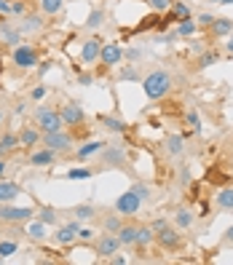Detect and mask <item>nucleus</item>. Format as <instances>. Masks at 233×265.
Segmentation results:
<instances>
[{
  "mask_svg": "<svg viewBox=\"0 0 233 265\" xmlns=\"http://www.w3.org/2000/svg\"><path fill=\"white\" fill-rule=\"evenodd\" d=\"M129 190H134V193H137V196L142 198V201H150V198H153V193H150V188H147L145 182H134Z\"/></svg>",
  "mask_w": 233,
  "mask_h": 265,
  "instance_id": "38",
  "label": "nucleus"
},
{
  "mask_svg": "<svg viewBox=\"0 0 233 265\" xmlns=\"http://www.w3.org/2000/svg\"><path fill=\"white\" fill-rule=\"evenodd\" d=\"M54 158H57V153L49 150V147H43V150H35L30 155V163H33V166H49V163H54Z\"/></svg>",
  "mask_w": 233,
  "mask_h": 265,
  "instance_id": "16",
  "label": "nucleus"
},
{
  "mask_svg": "<svg viewBox=\"0 0 233 265\" xmlns=\"http://www.w3.org/2000/svg\"><path fill=\"white\" fill-rule=\"evenodd\" d=\"M214 204L220 209H225V212H233V188H222L214 196Z\"/></svg>",
  "mask_w": 233,
  "mask_h": 265,
  "instance_id": "20",
  "label": "nucleus"
},
{
  "mask_svg": "<svg viewBox=\"0 0 233 265\" xmlns=\"http://www.w3.org/2000/svg\"><path fill=\"white\" fill-rule=\"evenodd\" d=\"M209 3H220V0H209Z\"/></svg>",
  "mask_w": 233,
  "mask_h": 265,
  "instance_id": "58",
  "label": "nucleus"
},
{
  "mask_svg": "<svg viewBox=\"0 0 233 265\" xmlns=\"http://www.w3.org/2000/svg\"><path fill=\"white\" fill-rule=\"evenodd\" d=\"M38 142H41V134H38L35 129H22V134H19V145H25V147H35Z\"/></svg>",
  "mask_w": 233,
  "mask_h": 265,
  "instance_id": "24",
  "label": "nucleus"
},
{
  "mask_svg": "<svg viewBox=\"0 0 233 265\" xmlns=\"http://www.w3.org/2000/svg\"><path fill=\"white\" fill-rule=\"evenodd\" d=\"M198 30V25L193 19H185V22H180V27H177V35L180 38H188V35H193Z\"/></svg>",
  "mask_w": 233,
  "mask_h": 265,
  "instance_id": "34",
  "label": "nucleus"
},
{
  "mask_svg": "<svg viewBox=\"0 0 233 265\" xmlns=\"http://www.w3.org/2000/svg\"><path fill=\"white\" fill-rule=\"evenodd\" d=\"M27 236L33 238V241H46V236H49V233H46V225H43L41 220H35V222L27 228Z\"/></svg>",
  "mask_w": 233,
  "mask_h": 265,
  "instance_id": "27",
  "label": "nucleus"
},
{
  "mask_svg": "<svg viewBox=\"0 0 233 265\" xmlns=\"http://www.w3.org/2000/svg\"><path fill=\"white\" fill-rule=\"evenodd\" d=\"M220 3H222V6H233V0H220Z\"/></svg>",
  "mask_w": 233,
  "mask_h": 265,
  "instance_id": "56",
  "label": "nucleus"
},
{
  "mask_svg": "<svg viewBox=\"0 0 233 265\" xmlns=\"http://www.w3.org/2000/svg\"><path fill=\"white\" fill-rule=\"evenodd\" d=\"M11 14H25V3H11Z\"/></svg>",
  "mask_w": 233,
  "mask_h": 265,
  "instance_id": "49",
  "label": "nucleus"
},
{
  "mask_svg": "<svg viewBox=\"0 0 233 265\" xmlns=\"http://www.w3.org/2000/svg\"><path fill=\"white\" fill-rule=\"evenodd\" d=\"M180 182H182V185H188V182H190V171H188V169H182V171H180Z\"/></svg>",
  "mask_w": 233,
  "mask_h": 265,
  "instance_id": "48",
  "label": "nucleus"
},
{
  "mask_svg": "<svg viewBox=\"0 0 233 265\" xmlns=\"http://www.w3.org/2000/svg\"><path fill=\"white\" fill-rule=\"evenodd\" d=\"M19 190L22 188L17 182H3V180H0V204H11V201L19 196Z\"/></svg>",
  "mask_w": 233,
  "mask_h": 265,
  "instance_id": "15",
  "label": "nucleus"
},
{
  "mask_svg": "<svg viewBox=\"0 0 233 265\" xmlns=\"http://www.w3.org/2000/svg\"><path fill=\"white\" fill-rule=\"evenodd\" d=\"M147 3H150L153 11H166V9H172L174 0H147Z\"/></svg>",
  "mask_w": 233,
  "mask_h": 265,
  "instance_id": "41",
  "label": "nucleus"
},
{
  "mask_svg": "<svg viewBox=\"0 0 233 265\" xmlns=\"http://www.w3.org/2000/svg\"><path fill=\"white\" fill-rule=\"evenodd\" d=\"M121 249V238L115 236V233H102L97 241H94V252L99 254V257H110V254H115Z\"/></svg>",
  "mask_w": 233,
  "mask_h": 265,
  "instance_id": "8",
  "label": "nucleus"
},
{
  "mask_svg": "<svg viewBox=\"0 0 233 265\" xmlns=\"http://www.w3.org/2000/svg\"><path fill=\"white\" fill-rule=\"evenodd\" d=\"M17 252V241H0V257H11Z\"/></svg>",
  "mask_w": 233,
  "mask_h": 265,
  "instance_id": "40",
  "label": "nucleus"
},
{
  "mask_svg": "<svg viewBox=\"0 0 233 265\" xmlns=\"http://www.w3.org/2000/svg\"><path fill=\"white\" fill-rule=\"evenodd\" d=\"M3 118H6V113H3V107H0V123H3Z\"/></svg>",
  "mask_w": 233,
  "mask_h": 265,
  "instance_id": "57",
  "label": "nucleus"
},
{
  "mask_svg": "<svg viewBox=\"0 0 233 265\" xmlns=\"http://www.w3.org/2000/svg\"><path fill=\"white\" fill-rule=\"evenodd\" d=\"M185 123L190 126L193 134H198V131H201V115H198V110H188V113H185Z\"/></svg>",
  "mask_w": 233,
  "mask_h": 265,
  "instance_id": "32",
  "label": "nucleus"
},
{
  "mask_svg": "<svg viewBox=\"0 0 233 265\" xmlns=\"http://www.w3.org/2000/svg\"><path fill=\"white\" fill-rule=\"evenodd\" d=\"M222 244H225V246H233V225H230L228 230H225V238H222Z\"/></svg>",
  "mask_w": 233,
  "mask_h": 265,
  "instance_id": "46",
  "label": "nucleus"
},
{
  "mask_svg": "<svg viewBox=\"0 0 233 265\" xmlns=\"http://www.w3.org/2000/svg\"><path fill=\"white\" fill-rule=\"evenodd\" d=\"M78 238H81V241H91V238H94V230L81 228V230H78Z\"/></svg>",
  "mask_w": 233,
  "mask_h": 265,
  "instance_id": "44",
  "label": "nucleus"
},
{
  "mask_svg": "<svg viewBox=\"0 0 233 265\" xmlns=\"http://www.w3.org/2000/svg\"><path fill=\"white\" fill-rule=\"evenodd\" d=\"M155 241H158V244L164 246V249H180V244H182L180 233L172 230L169 225H164L161 230H155Z\"/></svg>",
  "mask_w": 233,
  "mask_h": 265,
  "instance_id": "10",
  "label": "nucleus"
},
{
  "mask_svg": "<svg viewBox=\"0 0 233 265\" xmlns=\"http://www.w3.org/2000/svg\"><path fill=\"white\" fill-rule=\"evenodd\" d=\"M0 11H3V14H11V3H9V0H0Z\"/></svg>",
  "mask_w": 233,
  "mask_h": 265,
  "instance_id": "50",
  "label": "nucleus"
},
{
  "mask_svg": "<svg viewBox=\"0 0 233 265\" xmlns=\"http://www.w3.org/2000/svg\"><path fill=\"white\" fill-rule=\"evenodd\" d=\"M0 41H6L9 46L17 49V46L22 43V33H19V30H11L9 25H0Z\"/></svg>",
  "mask_w": 233,
  "mask_h": 265,
  "instance_id": "19",
  "label": "nucleus"
},
{
  "mask_svg": "<svg viewBox=\"0 0 233 265\" xmlns=\"http://www.w3.org/2000/svg\"><path fill=\"white\" fill-rule=\"evenodd\" d=\"M214 62H220V54L217 51H204L198 57V70H206V67H212Z\"/></svg>",
  "mask_w": 233,
  "mask_h": 265,
  "instance_id": "31",
  "label": "nucleus"
},
{
  "mask_svg": "<svg viewBox=\"0 0 233 265\" xmlns=\"http://www.w3.org/2000/svg\"><path fill=\"white\" fill-rule=\"evenodd\" d=\"M155 241V230L153 228H137V244L134 246H150Z\"/></svg>",
  "mask_w": 233,
  "mask_h": 265,
  "instance_id": "26",
  "label": "nucleus"
},
{
  "mask_svg": "<svg viewBox=\"0 0 233 265\" xmlns=\"http://www.w3.org/2000/svg\"><path fill=\"white\" fill-rule=\"evenodd\" d=\"M38 62H41V57H38V49H33V46L19 43L17 49H14V65H17L19 70L38 67Z\"/></svg>",
  "mask_w": 233,
  "mask_h": 265,
  "instance_id": "5",
  "label": "nucleus"
},
{
  "mask_svg": "<svg viewBox=\"0 0 233 265\" xmlns=\"http://www.w3.org/2000/svg\"><path fill=\"white\" fill-rule=\"evenodd\" d=\"M6 169H9V163H6V158H0V180H3V174H6Z\"/></svg>",
  "mask_w": 233,
  "mask_h": 265,
  "instance_id": "53",
  "label": "nucleus"
},
{
  "mask_svg": "<svg viewBox=\"0 0 233 265\" xmlns=\"http://www.w3.org/2000/svg\"><path fill=\"white\" fill-rule=\"evenodd\" d=\"M212 22H214V17H212V14H201V17H198V25H204V27H209Z\"/></svg>",
  "mask_w": 233,
  "mask_h": 265,
  "instance_id": "45",
  "label": "nucleus"
},
{
  "mask_svg": "<svg viewBox=\"0 0 233 265\" xmlns=\"http://www.w3.org/2000/svg\"><path fill=\"white\" fill-rule=\"evenodd\" d=\"M182 150H185L182 134H169V137H166V153H169V155H182Z\"/></svg>",
  "mask_w": 233,
  "mask_h": 265,
  "instance_id": "21",
  "label": "nucleus"
},
{
  "mask_svg": "<svg viewBox=\"0 0 233 265\" xmlns=\"http://www.w3.org/2000/svg\"><path fill=\"white\" fill-rule=\"evenodd\" d=\"M59 118L65 126H81L83 121H86V110H83L78 102H65L59 107Z\"/></svg>",
  "mask_w": 233,
  "mask_h": 265,
  "instance_id": "7",
  "label": "nucleus"
},
{
  "mask_svg": "<svg viewBox=\"0 0 233 265\" xmlns=\"http://www.w3.org/2000/svg\"><path fill=\"white\" fill-rule=\"evenodd\" d=\"M78 230H81V220L75 217L73 222L62 225V228L54 233V238H57V244H65V246H67V244H73V241L78 238Z\"/></svg>",
  "mask_w": 233,
  "mask_h": 265,
  "instance_id": "11",
  "label": "nucleus"
},
{
  "mask_svg": "<svg viewBox=\"0 0 233 265\" xmlns=\"http://www.w3.org/2000/svg\"><path fill=\"white\" fill-rule=\"evenodd\" d=\"M174 222L180 225V228H190V225H193V212H190V209H177Z\"/></svg>",
  "mask_w": 233,
  "mask_h": 265,
  "instance_id": "30",
  "label": "nucleus"
},
{
  "mask_svg": "<svg viewBox=\"0 0 233 265\" xmlns=\"http://www.w3.org/2000/svg\"><path fill=\"white\" fill-rule=\"evenodd\" d=\"M172 86H174V81L166 70H153V73H147L142 78V91L147 99H164L172 91Z\"/></svg>",
  "mask_w": 233,
  "mask_h": 265,
  "instance_id": "1",
  "label": "nucleus"
},
{
  "mask_svg": "<svg viewBox=\"0 0 233 265\" xmlns=\"http://www.w3.org/2000/svg\"><path fill=\"white\" fill-rule=\"evenodd\" d=\"M164 225H166V220H155V222L150 225V228H153V230H161V228H164Z\"/></svg>",
  "mask_w": 233,
  "mask_h": 265,
  "instance_id": "52",
  "label": "nucleus"
},
{
  "mask_svg": "<svg viewBox=\"0 0 233 265\" xmlns=\"http://www.w3.org/2000/svg\"><path fill=\"white\" fill-rule=\"evenodd\" d=\"M33 209L30 206H11V204H0V222H11V225H17V222H27V220H33Z\"/></svg>",
  "mask_w": 233,
  "mask_h": 265,
  "instance_id": "4",
  "label": "nucleus"
},
{
  "mask_svg": "<svg viewBox=\"0 0 233 265\" xmlns=\"http://www.w3.org/2000/svg\"><path fill=\"white\" fill-rule=\"evenodd\" d=\"M99 158H102L105 166H121L123 161H126V150H123V145H110V147H102L99 150Z\"/></svg>",
  "mask_w": 233,
  "mask_h": 265,
  "instance_id": "9",
  "label": "nucleus"
},
{
  "mask_svg": "<svg viewBox=\"0 0 233 265\" xmlns=\"http://www.w3.org/2000/svg\"><path fill=\"white\" fill-rule=\"evenodd\" d=\"M102 147H105V142H86L83 147H78V150H75V158L78 161H89L91 155H99Z\"/></svg>",
  "mask_w": 233,
  "mask_h": 265,
  "instance_id": "17",
  "label": "nucleus"
},
{
  "mask_svg": "<svg viewBox=\"0 0 233 265\" xmlns=\"http://www.w3.org/2000/svg\"><path fill=\"white\" fill-rule=\"evenodd\" d=\"M35 121H38V126L43 129V134H49V131H59L65 123H62V118H59V110H51V107H46V105H41L35 110Z\"/></svg>",
  "mask_w": 233,
  "mask_h": 265,
  "instance_id": "2",
  "label": "nucleus"
},
{
  "mask_svg": "<svg viewBox=\"0 0 233 265\" xmlns=\"http://www.w3.org/2000/svg\"><path fill=\"white\" fill-rule=\"evenodd\" d=\"M38 3H41V11L43 14H57L65 0H38Z\"/></svg>",
  "mask_w": 233,
  "mask_h": 265,
  "instance_id": "36",
  "label": "nucleus"
},
{
  "mask_svg": "<svg viewBox=\"0 0 233 265\" xmlns=\"http://www.w3.org/2000/svg\"><path fill=\"white\" fill-rule=\"evenodd\" d=\"M172 17L177 22H185V19H190V9L185 3H172Z\"/></svg>",
  "mask_w": 233,
  "mask_h": 265,
  "instance_id": "33",
  "label": "nucleus"
},
{
  "mask_svg": "<svg viewBox=\"0 0 233 265\" xmlns=\"http://www.w3.org/2000/svg\"><path fill=\"white\" fill-rule=\"evenodd\" d=\"M19 145V134H3L0 137V158H6L11 150H17Z\"/></svg>",
  "mask_w": 233,
  "mask_h": 265,
  "instance_id": "23",
  "label": "nucleus"
},
{
  "mask_svg": "<svg viewBox=\"0 0 233 265\" xmlns=\"http://www.w3.org/2000/svg\"><path fill=\"white\" fill-rule=\"evenodd\" d=\"M94 174V169H70L67 171V180H89V177Z\"/></svg>",
  "mask_w": 233,
  "mask_h": 265,
  "instance_id": "37",
  "label": "nucleus"
},
{
  "mask_svg": "<svg viewBox=\"0 0 233 265\" xmlns=\"http://www.w3.org/2000/svg\"><path fill=\"white\" fill-rule=\"evenodd\" d=\"M121 81H139V73L134 67H123L121 70Z\"/></svg>",
  "mask_w": 233,
  "mask_h": 265,
  "instance_id": "42",
  "label": "nucleus"
},
{
  "mask_svg": "<svg viewBox=\"0 0 233 265\" xmlns=\"http://www.w3.org/2000/svg\"><path fill=\"white\" fill-rule=\"evenodd\" d=\"M126 57H129V59H137V57H139V51H137V49H129V51H126Z\"/></svg>",
  "mask_w": 233,
  "mask_h": 265,
  "instance_id": "54",
  "label": "nucleus"
},
{
  "mask_svg": "<svg viewBox=\"0 0 233 265\" xmlns=\"http://www.w3.org/2000/svg\"><path fill=\"white\" fill-rule=\"evenodd\" d=\"M49 67H51L49 62H41V65H38V73H41V75H43V73H49Z\"/></svg>",
  "mask_w": 233,
  "mask_h": 265,
  "instance_id": "51",
  "label": "nucleus"
},
{
  "mask_svg": "<svg viewBox=\"0 0 233 265\" xmlns=\"http://www.w3.org/2000/svg\"><path fill=\"white\" fill-rule=\"evenodd\" d=\"M228 54H233V35H230V41H228Z\"/></svg>",
  "mask_w": 233,
  "mask_h": 265,
  "instance_id": "55",
  "label": "nucleus"
},
{
  "mask_svg": "<svg viewBox=\"0 0 233 265\" xmlns=\"http://www.w3.org/2000/svg\"><path fill=\"white\" fill-rule=\"evenodd\" d=\"M115 236L121 238V246H134L137 244V228L134 225H121Z\"/></svg>",
  "mask_w": 233,
  "mask_h": 265,
  "instance_id": "18",
  "label": "nucleus"
},
{
  "mask_svg": "<svg viewBox=\"0 0 233 265\" xmlns=\"http://www.w3.org/2000/svg\"><path fill=\"white\" fill-rule=\"evenodd\" d=\"M41 142H43V147H49V150H54V153H67L70 147H73V137L67 134V131H49V134H43L41 137Z\"/></svg>",
  "mask_w": 233,
  "mask_h": 265,
  "instance_id": "3",
  "label": "nucleus"
},
{
  "mask_svg": "<svg viewBox=\"0 0 233 265\" xmlns=\"http://www.w3.org/2000/svg\"><path fill=\"white\" fill-rule=\"evenodd\" d=\"M139 206H142V198H139L134 190H126V193H121V196L115 198V212L123 214V217L137 214V212H139Z\"/></svg>",
  "mask_w": 233,
  "mask_h": 265,
  "instance_id": "6",
  "label": "nucleus"
},
{
  "mask_svg": "<svg viewBox=\"0 0 233 265\" xmlns=\"http://www.w3.org/2000/svg\"><path fill=\"white\" fill-rule=\"evenodd\" d=\"M99 49H102V43H99L97 38H89V41L83 43V49H81V62H86V65L99 62Z\"/></svg>",
  "mask_w": 233,
  "mask_h": 265,
  "instance_id": "13",
  "label": "nucleus"
},
{
  "mask_svg": "<svg viewBox=\"0 0 233 265\" xmlns=\"http://www.w3.org/2000/svg\"><path fill=\"white\" fill-rule=\"evenodd\" d=\"M121 217L118 214H113V217H105V233H118V228H121Z\"/></svg>",
  "mask_w": 233,
  "mask_h": 265,
  "instance_id": "39",
  "label": "nucleus"
},
{
  "mask_svg": "<svg viewBox=\"0 0 233 265\" xmlns=\"http://www.w3.org/2000/svg\"><path fill=\"white\" fill-rule=\"evenodd\" d=\"M105 25V11L102 9H94L89 14V19H86V30H97V27H102Z\"/></svg>",
  "mask_w": 233,
  "mask_h": 265,
  "instance_id": "28",
  "label": "nucleus"
},
{
  "mask_svg": "<svg viewBox=\"0 0 233 265\" xmlns=\"http://www.w3.org/2000/svg\"><path fill=\"white\" fill-rule=\"evenodd\" d=\"M91 81H94V75H89V73H83V75H78V83H81V86H89Z\"/></svg>",
  "mask_w": 233,
  "mask_h": 265,
  "instance_id": "47",
  "label": "nucleus"
},
{
  "mask_svg": "<svg viewBox=\"0 0 233 265\" xmlns=\"http://www.w3.org/2000/svg\"><path fill=\"white\" fill-rule=\"evenodd\" d=\"M43 25V19L38 17V14H27L25 22H22V27H19V33H33V30H41Z\"/></svg>",
  "mask_w": 233,
  "mask_h": 265,
  "instance_id": "25",
  "label": "nucleus"
},
{
  "mask_svg": "<svg viewBox=\"0 0 233 265\" xmlns=\"http://www.w3.org/2000/svg\"><path fill=\"white\" fill-rule=\"evenodd\" d=\"M121 59H123V51H121L118 43H105L102 49H99V62H102V65H107V67L118 65Z\"/></svg>",
  "mask_w": 233,
  "mask_h": 265,
  "instance_id": "12",
  "label": "nucleus"
},
{
  "mask_svg": "<svg viewBox=\"0 0 233 265\" xmlns=\"http://www.w3.org/2000/svg\"><path fill=\"white\" fill-rule=\"evenodd\" d=\"M209 30H212L214 38H225V35L233 33V19H228V17H214V22L209 25Z\"/></svg>",
  "mask_w": 233,
  "mask_h": 265,
  "instance_id": "14",
  "label": "nucleus"
},
{
  "mask_svg": "<svg viewBox=\"0 0 233 265\" xmlns=\"http://www.w3.org/2000/svg\"><path fill=\"white\" fill-rule=\"evenodd\" d=\"M46 94H49V89H46V86H35V89H33V99H35V102H38V99H43Z\"/></svg>",
  "mask_w": 233,
  "mask_h": 265,
  "instance_id": "43",
  "label": "nucleus"
},
{
  "mask_svg": "<svg viewBox=\"0 0 233 265\" xmlns=\"http://www.w3.org/2000/svg\"><path fill=\"white\" fill-rule=\"evenodd\" d=\"M73 214L83 222V220H91V217H97V209L91 206V204H81V206H75V209H73Z\"/></svg>",
  "mask_w": 233,
  "mask_h": 265,
  "instance_id": "29",
  "label": "nucleus"
},
{
  "mask_svg": "<svg viewBox=\"0 0 233 265\" xmlns=\"http://www.w3.org/2000/svg\"><path fill=\"white\" fill-rule=\"evenodd\" d=\"M102 123H105L107 131H113V134H126L129 131L126 123H123L121 118H113V115H102Z\"/></svg>",
  "mask_w": 233,
  "mask_h": 265,
  "instance_id": "22",
  "label": "nucleus"
},
{
  "mask_svg": "<svg viewBox=\"0 0 233 265\" xmlns=\"http://www.w3.org/2000/svg\"><path fill=\"white\" fill-rule=\"evenodd\" d=\"M38 220H41L46 228H49V225H57V212H54V209H41V212H38Z\"/></svg>",
  "mask_w": 233,
  "mask_h": 265,
  "instance_id": "35",
  "label": "nucleus"
}]
</instances>
